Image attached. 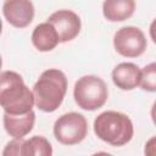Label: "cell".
<instances>
[{
	"mask_svg": "<svg viewBox=\"0 0 156 156\" xmlns=\"http://www.w3.org/2000/svg\"><path fill=\"white\" fill-rule=\"evenodd\" d=\"M94 132L102 141L112 146H123L132 140L134 127L127 115L117 111H105L95 118Z\"/></svg>",
	"mask_w": 156,
	"mask_h": 156,
	"instance_id": "3",
	"label": "cell"
},
{
	"mask_svg": "<svg viewBox=\"0 0 156 156\" xmlns=\"http://www.w3.org/2000/svg\"><path fill=\"white\" fill-rule=\"evenodd\" d=\"M48 22H50L57 30L60 41L66 43L73 40L80 32V18L71 10H58L49 16Z\"/></svg>",
	"mask_w": 156,
	"mask_h": 156,
	"instance_id": "7",
	"label": "cell"
},
{
	"mask_svg": "<svg viewBox=\"0 0 156 156\" xmlns=\"http://www.w3.org/2000/svg\"><path fill=\"white\" fill-rule=\"evenodd\" d=\"M4 127L7 134L12 138L21 139L29 134V132L34 127L35 113L34 111H29L23 115H10L4 112Z\"/></svg>",
	"mask_w": 156,
	"mask_h": 156,
	"instance_id": "10",
	"label": "cell"
},
{
	"mask_svg": "<svg viewBox=\"0 0 156 156\" xmlns=\"http://www.w3.org/2000/svg\"><path fill=\"white\" fill-rule=\"evenodd\" d=\"M24 139H17L13 138V140H11L10 143H7V145L5 146L2 155L4 156H22V145H23Z\"/></svg>",
	"mask_w": 156,
	"mask_h": 156,
	"instance_id": "15",
	"label": "cell"
},
{
	"mask_svg": "<svg viewBox=\"0 0 156 156\" xmlns=\"http://www.w3.org/2000/svg\"><path fill=\"white\" fill-rule=\"evenodd\" d=\"M144 154L146 156H156V136H152L146 141Z\"/></svg>",
	"mask_w": 156,
	"mask_h": 156,
	"instance_id": "16",
	"label": "cell"
},
{
	"mask_svg": "<svg viewBox=\"0 0 156 156\" xmlns=\"http://www.w3.org/2000/svg\"><path fill=\"white\" fill-rule=\"evenodd\" d=\"M150 37H151V39H152V41L156 44V18L151 22V24H150Z\"/></svg>",
	"mask_w": 156,
	"mask_h": 156,
	"instance_id": "17",
	"label": "cell"
},
{
	"mask_svg": "<svg viewBox=\"0 0 156 156\" xmlns=\"http://www.w3.org/2000/svg\"><path fill=\"white\" fill-rule=\"evenodd\" d=\"M112 80L122 90H132L140 85L141 69L132 62H122L112 71Z\"/></svg>",
	"mask_w": 156,
	"mask_h": 156,
	"instance_id": "9",
	"label": "cell"
},
{
	"mask_svg": "<svg viewBox=\"0 0 156 156\" xmlns=\"http://www.w3.org/2000/svg\"><path fill=\"white\" fill-rule=\"evenodd\" d=\"M146 38L141 29L127 26L119 28L113 37V46L116 51L124 57H138L146 49Z\"/></svg>",
	"mask_w": 156,
	"mask_h": 156,
	"instance_id": "6",
	"label": "cell"
},
{
	"mask_svg": "<svg viewBox=\"0 0 156 156\" xmlns=\"http://www.w3.org/2000/svg\"><path fill=\"white\" fill-rule=\"evenodd\" d=\"M151 119H152V122H154V124L156 126V101L154 102V105H152V107H151Z\"/></svg>",
	"mask_w": 156,
	"mask_h": 156,
	"instance_id": "18",
	"label": "cell"
},
{
	"mask_svg": "<svg viewBox=\"0 0 156 156\" xmlns=\"http://www.w3.org/2000/svg\"><path fill=\"white\" fill-rule=\"evenodd\" d=\"M88 133V122L78 112L60 116L54 124V135L63 145H76L84 140Z\"/></svg>",
	"mask_w": 156,
	"mask_h": 156,
	"instance_id": "5",
	"label": "cell"
},
{
	"mask_svg": "<svg viewBox=\"0 0 156 156\" xmlns=\"http://www.w3.org/2000/svg\"><path fill=\"white\" fill-rule=\"evenodd\" d=\"M2 13L11 26L24 28L29 26L34 18V6L30 0H5Z\"/></svg>",
	"mask_w": 156,
	"mask_h": 156,
	"instance_id": "8",
	"label": "cell"
},
{
	"mask_svg": "<svg viewBox=\"0 0 156 156\" xmlns=\"http://www.w3.org/2000/svg\"><path fill=\"white\" fill-rule=\"evenodd\" d=\"M51 156L52 147L49 140L41 135H34L23 141L22 156Z\"/></svg>",
	"mask_w": 156,
	"mask_h": 156,
	"instance_id": "13",
	"label": "cell"
},
{
	"mask_svg": "<svg viewBox=\"0 0 156 156\" xmlns=\"http://www.w3.org/2000/svg\"><path fill=\"white\" fill-rule=\"evenodd\" d=\"M76 104L87 111H95L102 107L108 98L106 83L98 76H83L79 78L73 89Z\"/></svg>",
	"mask_w": 156,
	"mask_h": 156,
	"instance_id": "4",
	"label": "cell"
},
{
	"mask_svg": "<svg viewBox=\"0 0 156 156\" xmlns=\"http://www.w3.org/2000/svg\"><path fill=\"white\" fill-rule=\"evenodd\" d=\"M67 91L66 74L56 68L44 71L33 87L35 106L44 112H54L62 104Z\"/></svg>",
	"mask_w": 156,
	"mask_h": 156,
	"instance_id": "2",
	"label": "cell"
},
{
	"mask_svg": "<svg viewBox=\"0 0 156 156\" xmlns=\"http://www.w3.org/2000/svg\"><path fill=\"white\" fill-rule=\"evenodd\" d=\"M32 43L39 51H51L57 46L60 41L56 28L50 22L39 23L32 33Z\"/></svg>",
	"mask_w": 156,
	"mask_h": 156,
	"instance_id": "11",
	"label": "cell"
},
{
	"mask_svg": "<svg viewBox=\"0 0 156 156\" xmlns=\"http://www.w3.org/2000/svg\"><path fill=\"white\" fill-rule=\"evenodd\" d=\"M140 87L146 91H156V62H151L141 69Z\"/></svg>",
	"mask_w": 156,
	"mask_h": 156,
	"instance_id": "14",
	"label": "cell"
},
{
	"mask_svg": "<svg viewBox=\"0 0 156 156\" xmlns=\"http://www.w3.org/2000/svg\"><path fill=\"white\" fill-rule=\"evenodd\" d=\"M135 10V0H105L102 13L110 22H122L132 17Z\"/></svg>",
	"mask_w": 156,
	"mask_h": 156,
	"instance_id": "12",
	"label": "cell"
},
{
	"mask_svg": "<svg viewBox=\"0 0 156 156\" xmlns=\"http://www.w3.org/2000/svg\"><path fill=\"white\" fill-rule=\"evenodd\" d=\"M0 104L4 112L23 115L32 111L35 105L33 91L24 84L21 74L13 71H4L0 76Z\"/></svg>",
	"mask_w": 156,
	"mask_h": 156,
	"instance_id": "1",
	"label": "cell"
}]
</instances>
